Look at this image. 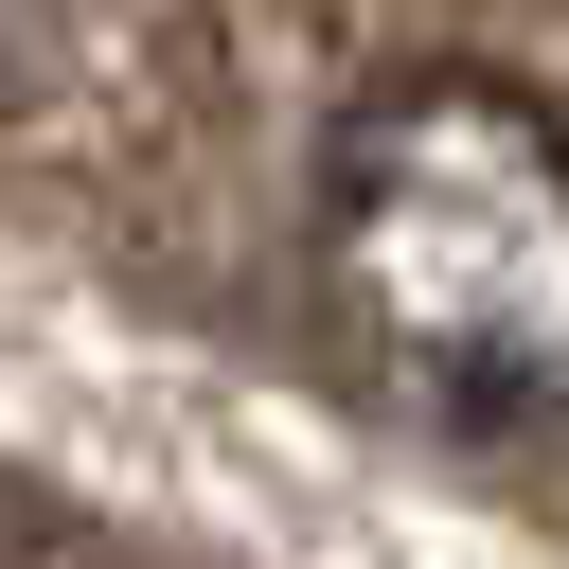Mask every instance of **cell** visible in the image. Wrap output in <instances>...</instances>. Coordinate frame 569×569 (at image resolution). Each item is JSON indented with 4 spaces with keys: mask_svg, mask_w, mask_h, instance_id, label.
Wrapping results in <instances>:
<instances>
[{
    "mask_svg": "<svg viewBox=\"0 0 569 569\" xmlns=\"http://www.w3.org/2000/svg\"><path fill=\"white\" fill-rule=\"evenodd\" d=\"M320 302L445 427L569 409V124L516 71H391L320 142Z\"/></svg>",
    "mask_w": 569,
    "mask_h": 569,
    "instance_id": "1",
    "label": "cell"
}]
</instances>
